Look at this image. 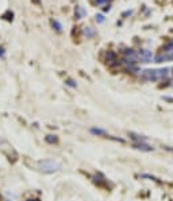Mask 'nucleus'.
Returning a JSON list of instances; mask_svg holds the SVG:
<instances>
[{
  "mask_svg": "<svg viewBox=\"0 0 173 201\" xmlns=\"http://www.w3.org/2000/svg\"><path fill=\"white\" fill-rule=\"evenodd\" d=\"M51 25H53V27H56V30H57V31H61L62 26L59 25V23L57 22V20H53V22H51Z\"/></svg>",
  "mask_w": 173,
  "mask_h": 201,
  "instance_id": "1",
  "label": "nucleus"
},
{
  "mask_svg": "<svg viewBox=\"0 0 173 201\" xmlns=\"http://www.w3.org/2000/svg\"><path fill=\"white\" fill-rule=\"evenodd\" d=\"M96 22L103 23L104 22V16H103V15H96Z\"/></svg>",
  "mask_w": 173,
  "mask_h": 201,
  "instance_id": "2",
  "label": "nucleus"
},
{
  "mask_svg": "<svg viewBox=\"0 0 173 201\" xmlns=\"http://www.w3.org/2000/svg\"><path fill=\"white\" fill-rule=\"evenodd\" d=\"M85 34H88L89 37H92V35H93V31H91V27H86V30H85Z\"/></svg>",
  "mask_w": 173,
  "mask_h": 201,
  "instance_id": "3",
  "label": "nucleus"
}]
</instances>
